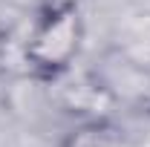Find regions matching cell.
<instances>
[{
	"label": "cell",
	"mask_w": 150,
	"mask_h": 147,
	"mask_svg": "<svg viewBox=\"0 0 150 147\" xmlns=\"http://www.w3.org/2000/svg\"><path fill=\"white\" fill-rule=\"evenodd\" d=\"M81 40H84V23L78 9L58 6L32 32L26 43V55L40 69H64L81 52Z\"/></svg>",
	"instance_id": "cell-1"
},
{
	"label": "cell",
	"mask_w": 150,
	"mask_h": 147,
	"mask_svg": "<svg viewBox=\"0 0 150 147\" xmlns=\"http://www.w3.org/2000/svg\"><path fill=\"white\" fill-rule=\"evenodd\" d=\"M58 147H127V136L115 124L87 121V124H78L75 130H69Z\"/></svg>",
	"instance_id": "cell-2"
}]
</instances>
